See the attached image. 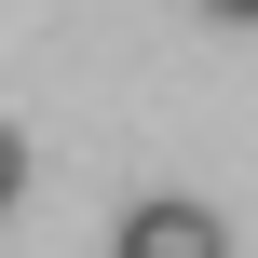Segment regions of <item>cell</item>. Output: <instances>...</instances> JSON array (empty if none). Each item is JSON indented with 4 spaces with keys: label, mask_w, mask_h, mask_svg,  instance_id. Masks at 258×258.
Segmentation results:
<instances>
[{
    "label": "cell",
    "mask_w": 258,
    "mask_h": 258,
    "mask_svg": "<svg viewBox=\"0 0 258 258\" xmlns=\"http://www.w3.org/2000/svg\"><path fill=\"white\" fill-rule=\"evenodd\" d=\"M204 14H218V27H258V0H204Z\"/></svg>",
    "instance_id": "obj_3"
},
{
    "label": "cell",
    "mask_w": 258,
    "mask_h": 258,
    "mask_svg": "<svg viewBox=\"0 0 258 258\" xmlns=\"http://www.w3.org/2000/svg\"><path fill=\"white\" fill-rule=\"evenodd\" d=\"M14 190H27V136L0 122V204H14Z\"/></svg>",
    "instance_id": "obj_2"
},
{
    "label": "cell",
    "mask_w": 258,
    "mask_h": 258,
    "mask_svg": "<svg viewBox=\"0 0 258 258\" xmlns=\"http://www.w3.org/2000/svg\"><path fill=\"white\" fill-rule=\"evenodd\" d=\"M109 258H231V231H218V204H190V190H150V204L109 231Z\"/></svg>",
    "instance_id": "obj_1"
}]
</instances>
